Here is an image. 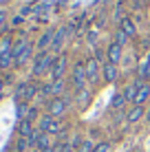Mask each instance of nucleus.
I'll return each mask as SVG.
<instances>
[{"label":"nucleus","instance_id":"obj_20","mask_svg":"<svg viewBox=\"0 0 150 152\" xmlns=\"http://www.w3.org/2000/svg\"><path fill=\"white\" fill-rule=\"evenodd\" d=\"M124 106H126V97H124V93H115L113 99H110V108H113V110H119V108H124Z\"/></svg>","mask_w":150,"mask_h":152},{"label":"nucleus","instance_id":"obj_10","mask_svg":"<svg viewBox=\"0 0 150 152\" xmlns=\"http://www.w3.org/2000/svg\"><path fill=\"white\" fill-rule=\"evenodd\" d=\"M143 117H146V108L139 106V104H135V106L126 113V121L128 124H137V121H141Z\"/></svg>","mask_w":150,"mask_h":152},{"label":"nucleus","instance_id":"obj_31","mask_svg":"<svg viewBox=\"0 0 150 152\" xmlns=\"http://www.w3.org/2000/svg\"><path fill=\"white\" fill-rule=\"evenodd\" d=\"M27 119H29V121L38 119V108H31V110H29V115H27Z\"/></svg>","mask_w":150,"mask_h":152},{"label":"nucleus","instance_id":"obj_9","mask_svg":"<svg viewBox=\"0 0 150 152\" xmlns=\"http://www.w3.org/2000/svg\"><path fill=\"white\" fill-rule=\"evenodd\" d=\"M102 75H104V82L113 84L119 77V69H117L115 64H110V62H104V64H102Z\"/></svg>","mask_w":150,"mask_h":152},{"label":"nucleus","instance_id":"obj_7","mask_svg":"<svg viewBox=\"0 0 150 152\" xmlns=\"http://www.w3.org/2000/svg\"><path fill=\"white\" fill-rule=\"evenodd\" d=\"M100 73H102L100 60H97V57H89V60H86V77H89V82L91 84H97Z\"/></svg>","mask_w":150,"mask_h":152},{"label":"nucleus","instance_id":"obj_21","mask_svg":"<svg viewBox=\"0 0 150 152\" xmlns=\"http://www.w3.org/2000/svg\"><path fill=\"white\" fill-rule=\"evenodd\" d=\"M29 110H31V106H29L27 102H18V106H15V115H18L20 121H22V119H27Z\"/></svg>","mask_w":150,"mask_h":152},{"label":"nucleus","instance_id":"obj_32","mask_svg":"<svg viewBox=\"0 0 150 152\" xmlns=\"http://www.w3.org/2000/svg\"><path fill=\"white\" fill-rule=\"evenodd\" d=\"M42 152H58V143L51 145V148H46V150H42Z\"/></svg>","mask_w":150,"mask_h":152},{"label":"nucleus","instance_id":"obj_29","mask_svg":"<svg viewBox=\"0 0 150 152\" xmlns=\"http://www.w3.org/2000/svg\"><path fill=\"white\" fill-rule=\"evenodd\" d=\"M40 134H42V132H40V130H35V132L29 137V145H33V148H35V145H38V139H40Z\"/></svg>","mask_w":150,"mask_h":152},{"label":"nucleus","instance_id":"obj_24","mask_svg":"<svg viewBox=\"0 0 150 152\" xmlns=\"http://www.w3.org/2000/svg\"><path fill=\"white\" fill-rule=\"evenodd\" d=\"M9 66H13V55L7 53V55H0V69H9Z\"/></svg>","mask_w":150,"mask_h":152},{"label":"nucleus","instance_id":"obj_34","mask_svg":"<svg viewBox=\"0 0 150 152\" xmlns=\"http://www.w3.org/2000/svg\"><path fill=\"white\" fill-rule=\"evenodd\" d=\"M146 121H148V126H150V108L146 110Z\"/></svg>","mask_w":150,"mask_h":152},{"label":"nucleus","instance_id":"obj_13","mask_svg":"<svg viewBox=\"0 0 150 152\" xmlns=\"http://www.w3.org/2000/svg\"><path fill=\"white\" fill-rule=\"evenodd\" d=\"M91 97H93V93L86 91V88H84V91H77V93H75V104H77V108H82V110H84V108L91 104Z\"/></svg>","mask_w":150,"mask_h":152},{"label":"nucleus","instance_id":"obj_25","mask_svg":"<svg viewBox=\"0 0 150 152\" xmlns=\"http://www.w3.org/2000/svg\"><path fill=\"white\" fill-rule=\"evenodd\" d=\"M128 40H130V38H128V35L126 33H124V31L121 29H117L115 31V40H113V42H117V44H121V46H126V42Z\"/></svg>","mask_w":150,"mask_h":152},{"label":"nucleus","instance_id":"obj_11","mask_svg":"<svg viewBox=\"0 0 150 152\" xmlns=\"http://www.w3.org/2000/svg\"><path fill=\"white\" fill-rule=\"evenodd\" d=\"M53 35H55V29H46L44 33L40 35V40L35 42L38 51H46V49H51V42H53Z\"/></svg>","mask_w":150,"mask_h":152},{"label":"nucleus","instance_id":"obj_1","mask_svg":"<svg viewBox=\"0 0 150 152\" xmlns=\"http://www.w3.org/2000/svg\"><path fill=\"white\" fill-rule=\"evenodd\" d=\"M53 62H55L53 53H49V51H40V53L33 57V69H31L33 77H42V75H46V73H51Z\"/></svg>","mask_w":150,"mask_h":152},{"label":"nucleus","instance_id":"obj_23","mask_svg":"<svg viewBox=\"0 0 150 152\" xmlns=\"http://www.w3.org/2000/svg\"><path fill=\"white\" fill-rule=\"evenodd\" d=\"M139 80H150V53L141 66H139Z\"/></svg>","mask_w":150,"mask_h":152},{"label":"nucleus","instance_id":"obj_14","mask_svg":"<svg viewBox=\"0 0 150 152\" xmlns=\"http://www.w3.org/2000/svg\"><path fill=\"white\" fill-rule=\"evenodd\" d=\"M31 55H33V44L29 42V44H27V49H24L22 53H20V55L13 60V66H24V64H27V62L31 60Z\"/></svg>","mask_w":150,"mask_h":152},{"label":"nucleus","instance_id":"obj_8","mask_svg":"<svg viewBox=\"0 0 150 152\" xmlns=\"http://www.w3.org/2000/svg\"><path fill=\"white\" fill-rule=\"evenodd\" d=\"M121 55H124V46H121V44H117V42H110V46H108V51H106L108 62L117 66V64L121 62Z\"/></svg>","mask_w":150,"mask_h":152},{"label":"nucleus","instance_id":"obj_6","mask_svg":"<svg viewBox=\"0 0 150 152\" xmlns=\"http://www.w3.org/2000/svg\"><path fill=\"white\" fill-rule=\"evenodd\" d=\"M66 66H69V55L66 53H60L55 55V62H53V69H51V80H64V73H66Z\"/></svg>","mask_w":150,"mask_h":152},{"label":"nucleus","instance_id":"obj_12","mask_svg":"<svg viewBox=\"0 0 150 152\" xmlns=\"http://www.w3.org/2000/svg\"><path fill=\"white\" fill-rule=\"evenodd\" d=\"M119 29L124 31V33L128 35V38H135L137 35V27H135V20L128 18V15H124V18L119 20Z\"/></svg>","mask_w":150,"mask_h":152},{"label":"nucleus","instance_id":"obj_28","mask_svg":"<svg viewBox=\"0 0 150 152\" xmlns=\"http://www.w3.org/2000/svg\"><path fill=\"white\" fill-rule=\"evenodd\" d=\"M110 150H113V145L108 143V141H102V143L95 145V150H93V152H110Z\"/></svg>","mask_w":150,"mask_h":152},{"label":"nucleus","instance_id":"obj_18","mask_svg":"<svg viewBox=\"0 0 150 152\" xmlns=\"http://www.w3.org/2000/svg\"><path fill=\"white\" fill-rule=\"evenodd\" d=\"M40 93V86L38 84H31V82H27V88H24V97H22V102H31V99H33L35 95H38Z\"/></svg>","mask_w":150,"mask_h":152},{"label":"nucleus","instance_id":"obj_2","mask_svg":"<svg viewBox=\"0 0 150 152\" xmlns=\"http://www.w3.org/2000/svg\"><path fill=\"white\" fill-rule=\"evenodd\" d=\"M69 106H71V97H69V95L53 97V99H49V104H46V113H49L51 117L60 119V117H64V115H66Z\"/></svg>","mask_w":150,"mask_h":152},{"label":"nucleus","instance_id":"obj_15","mask_svg":"<svg viewBox=\"0 0 150 152\" xmlns=\"http://www.w3.org/2000/svg\"><path fill=\"white\" fill-rule=\"evenodd\" d=\"M150 99V84L143 82L141 86H139V91H137V99H135V104H139V106H143Z\"/></svg>","mask_w":150,"mask_h":152},{"label":"nucleus","instance_id":"obj_22","mask_svg":"<svg viewBox=\"0 0 150 152\" xmlns=\"http://www.w3.org/2000/svg\"><path fill=\"white\" fill-rule=\"evenodd\" d=\"M40 132H42V130H40ZM35 148H38L40 152L46 150V148H51V134L42 132V134H40V139H38V145H35Z\"/></svg>","mask_w":150,"mask_h":152},{"label":"nucleus","instance_id":"obj_30","mask_svg":"<svg viewBox=\"0 0 150 152\" xmlns=\"http://www.w3.org/2000/svg\"><path fill=\"white\" fill-rule=\"evenodd\" d=\"M4 29H7V13L0 9V33H2Z\"/></svg>","mask_w":150,"mask_h":152},{"label":"nucleus","instance_id":"obj_5","mask_svg":"<svg viewBox=\"0 0 150 152\" xmlns=\"http://www.w3.org/2000/svg\"><path fill=\"white\" fill-rule=\"evenodd\" d=\"M38 130H42V132H46V134H60V132H62V126H60V121H58L55 117H51V115L46 113V115L40 117Z\"/></svg>","mask_w":150,"mask_h":152},{"label":"nucleus","instance_id":"obj_3","mask_svg":"<svg viewBox=\"0 0 150 152\" xmlns=\"http://www.w3.org/2000/svg\"><path fill=\"white\" fill-rule=\"evenodd\" d=\"M71 82H73L75 93H77V91H84V88H86V82H89V77H86V62H77V64L73 66Z\"/></svg>","mask_w":150,"mask_h":152},{"label":"nucleus","instance_id":"obj_16","mask_svg":"<svg viewBox=\"0 0 150 152\" xmlns=\"http://www.w3.org/2000/svg\"><path fill=\"white\" fill-rule=\"evenodd\" d=\"M18 132H20V137H31V134L35 132V128H33V121H29V119H22V121L18 124Z\"/></svg>","mask_w":150,"mask_h":152},{"label":"nucleus","instance_id":"obj_33","mask_svg":"<svg viewBox=\"0 0 150 152\" xmlns=\"http://www.w3.org/2000/svg\"><path fill=\"white\" fill-rule=\"evenodd\" d=\"M2 91H4V82L0 80V97H2Z\"/></svg>","mask_w":150,"mask_h":152},{"label":"nucleus","instance_id":"obj_27","mask_svg":"<svg viewBox=\"0 0 150 152\" xmlns=\"http://www.w3.org/2000/svg\"><path fill=\"white\" fill-rule=\"evenodd\" d=\"M27 148H29V139H27V137H20L18 143H15V150H18V152H24Z\"/></svg>","mask_w":150,"mask_h":152},{"label":"nucleus","instance_id":"obj_19","mask_svg":"<svg viewBox=\"0 0 150 152\" xmlns=\"http://www.w3.org/2000/svg\"><path fill=\"white\" fill-rule=\"evenodd\" d=\"M11 49H13V38L11 35H2L0 38V55L11 53Z\"/></svg>","mask_w":150,"mask_h":152},{"label":"nucleus","instance_id":"obj_4","mask_svg":"<svg viewBox=\"0 0 150 152\" xmlns=\"http://www.w3.org/2000/svg\"><path fill=\"white\" fill-rule=\"evenodd\" d=\"M71 33H73V27H60L55 29V35H53V42H51V53H58L64 49V42L71 38Z\"/></svg>","mask_w":150,"mask_h":152},{"label":"nucleus","instance_id":"obj_17","mask_svg":"<svg viewBox=\"0 0 150 152\" xmlns=\"http://www.w3.org/2000/svg\"><path fill=\"white\" fill-rule=\"evenodd\" d=\"M64 88H66V80H55V82H51V99H53V97H62Z\"/></svg>","mask_w":150,"mask_h":152},{"label":"nucleus","instance_id":"obj_26","mask_svg":"<svg viewBox=\"0 0 150 152\" xmlns=\"http://www.w3.org/2000/svg\"><path fill=\"white\" fill-rule=\"evenodd\" d=\"M95 150V143H93L91 139H86V141H82V145L77 148V152H93Z\"/></svg>","mask_w":150,"mask_h":152},{"label":"nucleus","instance_id":"obj_35","mask_svg":"<svg viewBox=\"0 0 150 152\" xmlns=\"http://www.w3.org/2000/svg\"><path fill=\"white\" fill-rule=\"evenodd\" d=\"M132 152H139V150H132Z\"/></svg>","mask_w":150,"mask_h":152}]
</instances>
